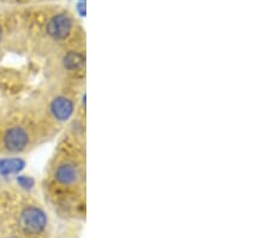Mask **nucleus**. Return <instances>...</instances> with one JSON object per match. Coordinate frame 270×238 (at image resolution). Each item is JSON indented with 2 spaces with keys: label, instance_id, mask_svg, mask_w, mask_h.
I'll list each match as a JSON object with an SVG mask.
<instances>
[{
  "label": "nucleus",
  "instance_id": "nucleus-3",
  "mask_svg": "<svg viewBox=\"0 0 270 238\" xmlns=\"http://www.w3.org/2000/svg\"><path fill=\"white\" fill-rule=\"evenodd\" d=\"M31 136L24 127L18 125H12L2 136V146L10 153L24 152L29 147Z\"/></svg>",
  "mask_w": 270,
  "mask_h": 238
},
{
  "label": "nucleus",
  "instance_id": "nucleus-5",
  "mask_svg": "<svg viewBox=\"0 0 270 238\" xmlns=\"http://www.w3.org/2000/svg\"><path fill=\"white\" fill-rule=\"evenodd\" d=\"M2 36H4V29H2V26L0 24V41L2 40Z\"/></svg>",
  "mask_w": 270,
  "mask_h": 238
},
{
  "label": "nucleus",
  "instance_id": "nucleus-2",
  "mask_svg": "<svg viewBox=\"0 0 270 238\" xmlns=\"http://www.w3.org/2000/svg\"><path fill=\"white\" fill-rule=\"evenodd\" d=\"M48 218L45 210L36 205H27L18 214V225L22 231L30 236L41 235L46 230Z\"/></svg>",
  "mask_w": 270,
  "mask_h": 238
},
{
  "label": "nucleus",
  "instance_id": "nucleus-1",
  "mask_svg": "<svg viewBox=\"0 0 270 238\" xmlns=\"http://www.w3.org/2000/svg\"><path fill=\"white\" fill-rule=\"evenodd\" d=\"M49 175L56 200L69 212L83 215L87 207V118L86 100L69 123Z\"/></svg>",
  "mask_w": 270,
  "mask_h": 238
},
{
  "label": "nucleus",
  "instance_id": "nucleus-4",
  "mask_svg": "<svg viewBox=\"0 0 270 238\" xmlns=\"http://www.w3.org/2000/svg\"><path fill=\"white\" fill-rule=\"evenodd\" d=\"M23 166V162L19 159H4L0 160V174L10 175L15 174Z\"/></svg>",
  "mask_w": 270,
  "mask_h": 238
},
{
  "label": "nucleus",
  "instance_id": "nucleus-6",
  "mask_svg": "<svg viewBox=\"0 0 270 238\" xmlns=\"http://www.w3.org/2000/svg\"><path fill=\"white\" fill-rule=\"evenodd\" d=\"M5 238H22V237H19V236H16V235H12V236L5 237Z\"/></svg>",
  "mask_w": 270,
  "mask_h": 238
}]
</instances>
